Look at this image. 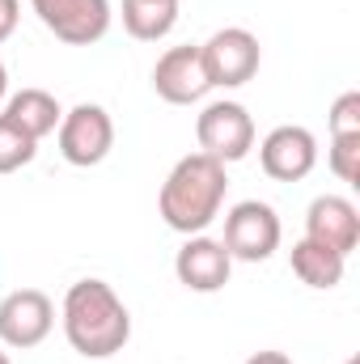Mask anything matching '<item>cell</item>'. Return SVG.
<instances>
[{
  "mask_svg": "<svg viewBox=\"0 0 360 364\" xmlns=\"http://www.w3.org/2000/svg\"><path fill=\"white\" fill-rule=\"evenodd\" d=\"M60 318L73 352H81L85 360H106L132 339V314L106 279H77L64 292Z\"/></svg>",
  "mask_w": 360,
  "mask_h": 364,
  "instance_id": "6da1fadb",
  "label": "cell"
},
{
  "mask_svg": "<svg viewBox=\"0 0 360 364\" xmlns=\"http://www.w3.org/2000/svg\"><path fill=\"white\" fill-rule=\"evenodd\" d=\"M225 166L208 153H191L182 157L179 166L170 170V178L162 182V195H157V208H162V220L174 229V233H203L216 216H221V203H225Z\"/></svg>",
  "mask_w": 360,
  "mask_h": 364,
  "instance_id": "7a4b0ae2",
  "label": "cell"
},
{
  "mask_svg": "<svg viewBox=\"0 0 360 364\" xmlns=\"http://www.w3.org/2000/svg\"><path fill=\"white\" fill-rule=\"evenodd\" d=\"M199 60H203V73H208L212 90H238V85L255 81V73L263 64V51H259V38L250 30L225 26L199 47Z\"/></svg>",
  "mask_w": 360,
  "mask_h": 364,
  "instance_id": "3957f363",
  "label": "cell"
},
{
  "mask_svg": "<svg viewBox=\"0 0 360 364\" xmlns=\"http://www.w3.org/2000/svg\"><path fill=\"white\" fill-rule=\"evenodd\" d=\"M55 136H60V157L77 170L102 166L106 153L115 149V123H110L106 106H97V102H81V106L64 110Z\"/></svg>",
  "mask_w": 360,
  "mask_h": 364,
  "instance_id": "277c9868",
  "label": "cell"
},
{
  "mask_svg": "<svg viewBox=\"0 0 360 364\" xmlns=\"http://www.w3.org/2000/svg\"><path fill=\"white\" fill-rule=\"evenodd\" d=\"M195 140H199V153L216 157L221 166L242 161L255 149V119L242 102H212L195 119Z\"/></svg>",
  "mask_w": 360,
  "mask_h": 364,
  "instance_id": "5b68a950",
  "label": "cell"
},
{
  "mask_svg": "<svg viewBox=\"0 0 360 364\" xmlns=\"http://www.w3.org/2000/svg\"><path fill=\"white\" fill-rule=\"evenodd\" d=\"M229 259H242V263H263L275 255L280 246V216L275 208L263 199H242L229 208L225 216V242Z\"/></svg>",
  "mask_w": 360,
  "mask_h": 364,
  "instance_id": "8992f818",
  "label": "cell"
},
{
  "mask_svg": "<svg viewBox=\"0 0 360 364\" xmlns=\"http://www.w3.org/2000/svg\"><path fill=\"white\" fill-rule=\"evenodd\" d=\"M55 326V305L38 288H17L0 301V343L4 348H38Z\"/></svg>",
  "mask_w": 360,
  "mask_h": 364,
  "instance_id": "52a82bcc",
  "label": "cell"
},
{
  "mask_svg": "<svg viewBox=\"0 0 360 364\" xmlns=\"http://www.w3.org/2000/svg\"><path fill=\"white\" fill-rule=\"evenodd\" d=\"M38 21L68 47H90L110 30V0H30Z\"/></svg>",
  "mask_w": 360,
  "mask_h": 364,
  "instance_id": "ba28073f",
  "label": "cell"
},
{
  "mask_svg": "<svg viewBox=\"0 0 360 364\" xmlns=\"http://www.w3.org/2000/svg\"><path fill=\"white\" fill-rule=\"evenodd\" d=\"M259 161H263V174L275 182H301L314 166H318V140L309 127H297V123H284L268 132V140L259 144Z\"/></svg>",
  "mask_w": 360,
  "mask_h": 364,
  "instance_id": "9c48e42d",
  "label": "cell"
},
{
  "mask_svg": "<svg viewBox=\"0 0 360 364\" xmlns=\"http://www.w3.org/2000/svg\"><path fill=\"white\" fill-rule=\"evenodd\" d=\"M305 237L335 250V255H352L360 246V212L352 199L344 195H318L305 212Z\"/></svg>",
  "mask_w": 360,
  "mask_h": 364,
  "instance_id": "30bf717a",
  "label": "cell"
},
{
  "mask_svg": "<svg viewBox=\"0 0 360 364\" xmlns=\"http://www.w3.org/2000/svg\"><path fill=\"white\" fill-rule=\"evenodd\" d=\"M153 90L162 102L170 106H191L199 102L203 93L212 90L208 73H203V60H199V47H170L157 68H153Z\"/></svg>",
  "mask_w": 360,
  "mask_h": 364,
  "instance_id": "8fae6325",
  "label": "cell"
},
{
  "mask_svg": "<svg viewBox=\"0 0 360 364\" xmlns=\"http://www.w3.org/2000/svg\"><path fill=\"white\" fill-rule=\"evenodd\" d=\"M229 272H233L229 250L216 237H203V233L186 237V246L174 259V275H179L182 288H191V292H221L229 284Z\"/></svg>",
  "mask_w": 360,
  "mask_h": 364,
  "instance_id": "7c38bea8",
  "label": "cell"
},
{
  "mask_svg": "<svg viewBox=\"0 0 360 364\" xmlns=\"http://www.w3.org/2000/svg\"><path fill=\"white\" fill-rule=\"evenodd\" d=\"M4 119H9V123H17L30 140H43V136H51V132L60 127L64 110H60V102H55L47 90H21V93H13V97H9Z\"/></svg>",
  "mask_w": 360,
  "mask_h": 364,
  "instance_id": "4fadbf2b",
  "label": "cell"
},
{
  "mask_svg": "<svg viewBox=\"0 0 360 364\" xmlns=\"http://www.w3.org/2000/svg\"><path fill=\"white\" fill-rule=\"evenodd\" d=\"M288 263H292V275H297L301 284H309V288H318V292L335 288V284L344 279V267H348L344 255H335V250H327V246H318V242H309V237L292 242Z\"/></svg>",
  "mask_w": 360,
  "mask_h": 364,
  "instance_id": "5bb4252c",
  "label": "cell"
},
{
  "mask_svg": "<svg viewBox=\"0 0 360 364\" xmlns=\"http://www.w3.org/2000/svg\"><path fill=\"white\" fill-rule=\"evenodd\" d=\"M179 0H123V30L140 43H157L174 30Z\"/></svg>",
  "mask_w": 360,
  "mask_h": 364,
  "instance_id": "9a60e30c",
  "label": "cell"
},
{
  "mask_svg": "<svg viewBox=\"0 0 360 364\" xmlns=\"http://www.w3.org/2000/svg\"><path fill=\"white\" fill-rule=\"evenodd\" d=\"M34 153H38V140H30L17 123H9L0 114V174H13V170L30 166Z\"/></svg>",
  "mask_w": 360,
  "mask_h": 364,
  "instance_id": "2e32d148",
  "label": "cell"
},
{
  "mask_svg": "<svg viewBox=\"0 0 360 364\" xmlns=\"http://www.w3.org/2000/svg\"><path fill=\"white\" fill-rule=\"evenodd\" d=\"M327 161H331L335 178H344V182H360V136H331Z\"/></svg>",
  "mask_w": 360,
  "mask_h": 364,
  "instance_id": "e0dca14e",
  "label": "cell"
},
{
  "mask_svg": "<svg viewBox=\"0 0 360 364\" xmlns=\"http://www.w3.org/2000/svg\"><path fill=\"white\" fill-rule=\"evenodd\" d=\"M331 136H360V93L348 90L331 106Z\"/></svg>",
  "mask_w": 360,
  "mask_h": 364,
  "instance_id": "ac0fdd59",
  "label": "cell"
},
{
  "mask_svg": "<svg viewBox=\"0 0 360 364\" xmlns=\"http://www.w3.org/2000/svg\"><path fill=\"white\" fill-rule=\"evenodd\" d=\"M17 21H21V0H0V43L13 38Z\"/></svg>",
  "mask_w": 360,
  "mask_h": 364,
  "instance_id": "d6986e66",
  "label": "cell"
},
{
  "mask_svg": "<svg viewBox=\"0 0 360 364\" xmlns=\"http://www.w3.org/2000/svg\"><path fill=\"white\" fill-rule=\"evenodd\" d=\"M246 364H292V360H288L284 352H255Z\"/></svg>",
  "mask_w": 360,
  "mask_h": 364,
  "instance_id": "ffe728a7",
  "label": "cell"
},
{
  "mask_svg": "<svg viewBox=\"0 0 360 364\" xmlns=\"http://www.w3.org/2000/svg\"><path fill=\"white\" fill-rule=\"evenodd\" d=\"M4 93H9V73H4V64H0V102H4Z\"/></svg>",
  "mask_w": 360,
  "mask_h": 364,
  "instance_id": "44dd1931",
  "label": "cell"
},
{
  "mask_svg": "<svg viewBox=\"0 0 360 364\" xmlns=\"http://www.w3.org/2000/svg\"><path fill=\"white\" fill-rule=\"evenodd\" d=\"M0 364H13V360H9V356H4V352H0Z\"/></svg>",
  "mask_w": 360,
  "mask_h": 364,
  "instance_id": "7402d4cb",
  "label": "cell"
},
{
  "mask_svg": "<svg viewBox=\"0 0 360 364\" xmlns=\"http://www.w3.org/2000/svg\"><path fill=\"white\" fill-rule=\"evenodd\" d=\"M344 364H360V356H352V360H344Z\"/></svg>",
  "mask_w": 360,
  "mask_h": 364,
  "instance_id": "603a6c76",
  "label": "cell"
}]
</instances>
